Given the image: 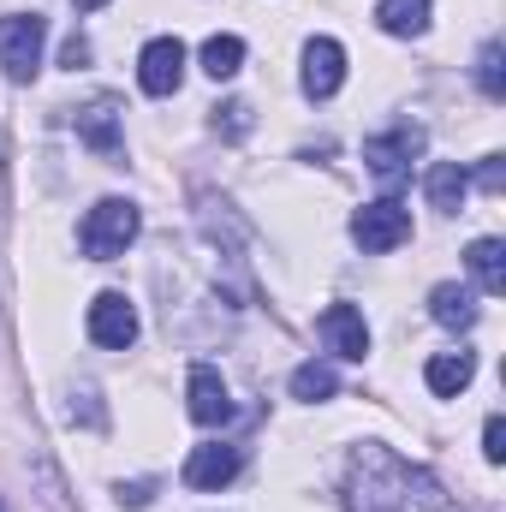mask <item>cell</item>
Returning <instances> with one entry per match:
<instances>
[{
    "mask_svg": "<svg viewBox=\"0 0 506 512\" xmlns=\"http://www.w3.org/2000/svg\"><path fill=\"white\" fill-rule=\"evenodd\" d=\"M346 489H352V512H453L447 489L429 471L405 465L387 447H358L352 453V483Z\"/></svg>",
    "mask_w": 506,
    "mask_h": 512,
    "instance_id": "cell-1",
    "label": "cell"
},
{
    "mask_svg": "<svg viewBox=\"0 0 506 512\" xmlns=\"http://www.w3.org/2000/svg\"><path fill=\"white\" fill-rule=\"evenodd\" d=\"M137 227H143L137 203H126V197H108V203H96V209L84 215L78 245H84V256H96V262H114V256H126V245L137 239Z\"/></svg>",
    "mask_w": 506,
    "mask_h": 512,
    "instance_id": "cell-2",
    "label": "cell"
},
{
    "mask_svg": "<svg viewBox=\"0 0 506 512\" xmlns=\"http://www.w3.org/2000/svg\"><path fill=\"white\" fill-rule=\"evenodd\" d=\"M42 42H48V18L42 12H6L0 18V72L12 84H30L42 66Z\"/></svg>",
    "mask_w": 506,
    "mask_h": 512,
    "instance_id": "cell-3",
    "label": "cell"
},
{
    "mask_svg": "<svg viewBox=\"0 0 506 512\" xmlns=\"http://www.w3.org/2000/svg\"><path fill=\"white\" fill-rule=\"evenodd\" d=\"M352 239L364 245L370 256L381 251H399L405 239H411V209L399 203V197H381V203H364L358 215H352Z\"/></svg>",
    "mask_w": 506,
    "mask_h": 512,
    "instance_id": "cell-4",
    "label": "cell"
},
{
    "mask_svg": "<svg viewBox=\"0 0 506 512\" xmlns=\"http://www.w3.org/2000/svg\"><path fill=\"white\" fill-rule=\"evenodd\" d=\"M417 149H423V126H393V131H381V137L364 143V161H370V173H376L381 185H399L411 173Z\"/></svg>",
    "mask_w": 506,
    "mask_h": 512,
    "instance_id": "cell-5",
    "label": "cell"
},
{
    "mask_svg": "<svg viewBox=\"0 0 506 512\" xmlns=\"http://www.w3.org/2000/svg\"><path fill=\"white\" fill-rule=\"evenodd\" d=\"M179 78H185V42H179V36H155V42L137 54V84H143L149 96H173Z\"/></svg>",
    "mask_w": 506,
    "mask_h": 512,
    "instance_id": "cell-6",
    "label": "cell"
},
{
    "mask_svg": "<svg viewBox=\"0 0 506 512\" xmlns=\"http://www.w3.org/2000/svg\"><path fill=\"white\" fill-rule=\"evenodd\" d=\"M316 334L328 340L334 358L364 364V352H370V328H364V310H358V304H328V310L316 316Z\"/></svg>",
    "mask_w": 506,
    "mask_h": 512,
    "instance_id": "cell-7",
    "label": "cell"
},
{
    "mask_svg": "<svg viewBox=\"0 0 506 512\" xmlns=\"http://www.w3.org/2000/svg\"><path fill=\"white\" fill-rule=\"evenodd\" d=\"M340 84H346V48H340L334 36L304 42V96H310V102H328Z\"/></svg>",
    "mask_w": 506,
    "mask_h": 512,
    "instance_id": "cell-8",
    "label": "cell"
},
{
    "mask_svg": "<svg viewBox=\"0 0 506 512\" xmlns=\"http://www.w3.org/2000/svg\"><path fill=\"white\" fill-rule=\"evenodd\" d=\"M90 340L108 346V352H126L131 340H137V310H131L126 292H102L90 304Z\"/></svg>",
    "mask_w": 506,
    "mask_h": 512,
    "instance_id": "cell-9",
    "label": "cell"
},
{
    "mask_svg": "<svg viewBox=\"0 0 506 512\" xmlns=\"http://www.w3.org/2000/svg\"><path fill=\"white\" fill-rule=\"evenodd\" d=\"M239 447H227V441H209V447H191V459H185V483L191 489H227L233 477H239Z\"/></svg>",
    "mask_w": 506,
    "mask_h": 512,
    "instance_id": "cell-10",
    "label": "cell"
},
{
    "mask_svg": "<svg viewBox=\"0 0 506 512\" xmlns=\"http://www.w3.org/2000/svg\"><path fill=\"white\" fill-rule=\"evenodd\" d=\"M185 411H191V423H203V429H215V423H227L233 417V393H227V382L209 370V364H197L191 370V387H185Z\"/></svg>",
    "mask_w": 506,
    "mask_h": 512,
    "instance_id": "cell-11",
    "label": "cell"
},
{
    "mask_svg": "<svg viewBox=\"0 0 506 512\" xmlns=\"http://www.w3.org/2000/svg\"><path fill=\"white\" fill-rule=\"evenodd\" d=\"M126 114H120V102L114 96H96L90 108H78V137L96 149V155H120V143H126Z\"/></svg>",
    "mask_w": 506,
    "mask_h": 512,
    "instance_id": "cell-12",
    "label": "cell"
},
{
    "mask_svg": "<svg viewBox=\"0 0 506 512\" xmlns=\"http://www.w3.org/2000/svg\"><path fill=\"white\" fill-rule=\"evenodd\" d=\"M423 191H429V209L459 215V209H465V191H471V173H465L459 161H435L429 179H423Z\"/></svg>",
    "mask_w": 506,
    "mask_h": 512,
    "instance_id": "cell-13",
    "label": "cell"
},
{
    "mask_svg": "<svg viewBox=\"0 0 506 512\" xmlns=\"http://www.w3.org/2000/svg\"><path fill=\"white\" fill-rule=\"evenodd\" d=\"M471 376H477V358H471V352H441V358H429V370H423V382H429L435 399H459V393L471 387Z\"/></svg>",
    "mask_w": 506,
    "mask_h": 512,
    "instance_id": "cell-14",
    "label": "cell"
},
{
    "mask_svg": "<svg viewBox=\"0 0 506 512\" xmlns=\"http://www.w3.org/2000/svg\"><path fill=\"white\" fill-rule=\"evenodd\" d=\"M465 262H471L477 286H483L489 298H501V292H506V245H501V239H477V245L465 251Z\"/></svg>",
    "mask_w": 506,
    "mask_h": 512,
    "instance_id": "cell-15",
    "label": "cell"
},
{
    "mask_svg": "<svg viewBox=\"0 0 506 512\" xmlns=\"http://www.w3.org/2000/svg\"><path fill=\"white\" fill-rule=\"evenodd\" d=\"M429 316H435L441 328H471V322H477V298H471L465 286H435V292H429Z\"/></svg>",
    "mask_w": 506,
    "mask_h": 512,
    "instance_id": "cell-16",
    "label": "cell"
},
{
    "mask_svg": "<svg viewBox=\"0 0 506 512\" xmlns=\"http://www.w3.org/2000/svg\"><path fill=\"white\" fill-rule=\"evenodd\" d=\"M340 393V376H334V364H298L292 370V399H304V405H316V399H334Z\"/></svg>",
    "mask_w": 506,
    "mask_h": 512,
    "instance_id": "cell-17",
    "label": "cell"
},
{
    "mask_svg": "<svg viewBox=\"0 0 506 512\" xmlns=\"http://www.w3.org/2000/svg\"><path fill=\"white\" fill-rule=\"evenodd\" d=\"M239 66H245V42L239 36H209L203 42V72L221 84V78H239Z\"/></svg>",
    "mask_w": 506,
    "mask_h": 512,
    "instance_id": "cell-18",
    "label": "cell"
},
{
    "mask_svg": "<svg viewBox=\"0 0 506 512\" xmlns=\"http://www.w3.org/2000/svg\"><path fill=\"white\" fill-rule=\"evenodd\" d=\"M376 18H381V30H393V36H417L429 24V0H381Z\"/></svg>",
    "mask_w": 506,
    "mask_h": 512,
    "instance_id": "cell-19",
    "label": "cell"
},
{
    "mask_svg": "<svg viewBox=\"0 0 506 512\" xmlns=\"http://www.w3.org/2000/svg\"><path fill=\"white\" fill-rule=\"evenodd\" d=\"M477 84H483L489 102H501L506 96V48L501 42H483V54H477Z\"/></svg>",
    "mask_w": 506,
    "mask_h": 512,
    "instance_id": "cell-20",
    "label": "cell"
},
{
    "mask_svg": "<svg viewBox=\"0 0 506 512\" xmlns=\"http://www.w3.org/2000/svg\"><path fill=\"white\" fill-rule=\"evenodd\" d=\"M215 126L227 131V137H245V131H251V102H227V108H215Z\"/></svg>",
    "mask_w": 506,
    "mask_h": 512,
    "instance_id": "cell-21",
    "label": "cell"
},
{
    "mask_svg": "<svg viewBox=\"0 0 506 512\" xmlns=\"http://www.w3.org/2000/svg\"><path fill=\"white\" fill-rule=\"evenodd\" d=\"M483 459H489V465H506V423L501 417L483 423Z\"/></svg>",
    "mask_w": 506,
    "mask_h": 512,
    "instance_id": "cell-22",
    "label": "cell"
},
{
    "mask_svg": "<svg viewBox=\"0 0 506 512\" xmlns=\"http://www.w3.org/2000/svg\"><path fill=\"white\" fill-rule=\"evenodd\" d=\"M477 185H483V191H501V185H506V167H501V155H489V161L477 167Z\"/></svg>",
    "mask_w": 506,
    "mask_h": 512,
    "instance_id": "cell-23",
    "label": "cell"
},
{
    "mask_svg": "<svg viewBox=\"0 0 506 512\" xmlns=\"http://www.w3.org/2000/svg\"><path fill=\"white\" fill-rule=\"evenodd\" d=\"M60 60H66V66H72V72H78V66H84V60H90V42H84V36H72V42H66V54H60Z\"/></svg>",
    "mask_w": 506,
    "mask_h": 512,
    "instance_id": "cell-24",
    "label": "cell"
},
{
    "mask_svg": "<svg viewBox=\"0 0 506 512\" xmlns=\"http://www.w3.org/2000/svg\"><path fill=\"white\" fill-rule=\"evenodd\" d=\"M120 501H126V507H143V501H149V483H126Z\"/></svg>",
    "mask_w": 506,
    "mask_h": 512,
    "instance_id": "cell-25",
    "label": "cell"
},
{
    "mask_svg": "<svg viewBox=\"0 0 506 512\" xmlns=\"http://www.w3.org/2000/svg\"><path fill=\"white\" fill-rule=\"evenodd\" d=\"M0 215H6V149H0Z\"/></svg>",
    "mask_w": 506,
    "mask_h": 512,
    "instance_id": "cell-26",
    "label": "cell"
},
{
    "mask_svg": "<svg viewBox=\"0 0 506 512\" xmlns=\"http://www.w3.org/2000/svg\"><path fill=\"white\" fill-rule=\"evenodd\" d=\"M72 6H78V12H96V6H108V0H72Z\"/></svg>",
    "mask_w": 506,
    "mask_h": 512,
    "instance_id": "cell-27",
    "label": "cell"
},
{
    "mask_svg": "<svg viewBox=\"0 0 506 512\" xmlns=\"http://www.w3.org/2000/svg\"><path fill=\"white\" fill-rule=\"evenodd\" d=\"M0 512H6V501H0Z\"/></svg>",
    "mask_w": 506,
    "mask_h": 512,
    "instance_id": "cell-28",
    "label": "cell"
}]
</instances>
